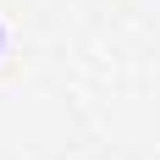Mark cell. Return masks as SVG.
I'll return each instance as SVG.
<instances>
[{
	"mask_svg": "<svg viewBox=\"0 0 160 160\" xmlns=\"http://www.w3.org/2000/svg\"><path fill=\"white\" fill-rule=\"evenodd\" d=\"M0 50H6V28H0Z\"/></svg>",
	"mask_w": 160,
	"mask_h": 160,
	"instance_id": "obj_1",
	"label": "cell"
}]
</instances>
